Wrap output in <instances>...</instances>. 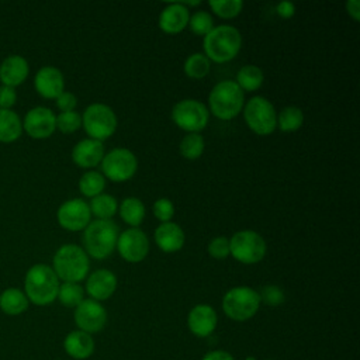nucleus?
<instances>
[{
	"label": "nucleus",
	"instance_id": "obj_1",
	"mask_svg": "<svg viewBox=\"0 0 360 360\" xmlns=\"http://www.w3.org/2000/svg\"><path fill=\"white\" fill-rule=\"evenodd\" d=\"M60 281L53 269L45 263L32 264L24 276V294L30 304L45 307L52 304L58 297Z\"/></svg>",
	"mask_w": 360,
	"mask_h": 360
},
{
	"label": "nucleus",
	"instance_id": "obj_2",
	"mask_svg": "<svg viewBox=\"0 0 360 360\" xmlns=\"http://www.w3.org/2000/svg\"><path fill=\"white\" fill-rule=\"evenodd\" d=\"M63 283H80L89 276L90 259L84 249L75 243H65L58 248L51 266Z\"/></svg>",
	"mask_w": 360,
	"mask_h": 360
},
{
	"label": "nucleus",
	"instance_id": "obj_3",
	"mask_svg": "<svg viewBox=\"0 0 360 360\" xmlns=\"http://www.w3.org/2000/svg\"><path fill=\"white\" fill-rule=\"evenodd\" d=\"M242 35L239 30L229 24L214 25V28L204 37V55L215 63H225L232 60L240 51Z\"/></svg>",
	"mask_w": 360,
	"mask_h": 360
},
{
	"label": "nucleus",
	"instance_id": "obj_4",
	"mask_svg": "<svg viewBox=\"0 0 360 360\" xmlns=\"http://www.w3.org/2000/svg\"><path fill=\"white\" fill-rule=\"evenodd\" d=\"M120 231L111 219H94L83 229V249L87 256L103 260L108 257L117 245Z\"/></svg>",
	"mask_w": 360,
	"mask_h": 360
},
{
	"label": "nucleus",
	"instance_id": "obj_5",
	"mask_svg": "<svg viewBox=\"0 0 360 360\" xmlns=\"http://www.w3.org/2000/svg\"><path fill=\"white\" fill-rule=\"evenodd\" d=\"M245 93L235 80L218 82L208 94V111L224 121L235 118L242 111Z\"/></svg>",
	"mask_w": 360,
	"mask_h": 360
},
{
	"label": "nucleus",
	"instance_id": "obj_6",
	"mask_svg": "<svg viewBox=\"0 0 360 360\" xmlns=\"http://www.w3.org/2000/svg\"><path fill=\"white\" fill-rule=\"evenodd\" d=\"M260 304L259 292L248 285L232 287L222 297V311L229 319L238 322L253 318Z\"/></svg>",
	"mask_w": 360,
	"mask_h": 360
},
{
	"label": "nucleus",
	"instance_id": "obj_7",
	"mask_svg": "<svg viewBox=\"0 0 360 360\" xmlns=\"http://www.w3.org/2000/svg\"><path fill=\"white\" fill-rule=\"evenodd\" d=\"M117 115L114 110L104 103H93L87 105L82 114V127L89 138L103 142L108 139L117 129Z\"/></svg>",
	"mask_w": 360,
	"mask_h": 360
},
{
	"label": "nucleus",
	"instance_id": "obj_8",
	"mask_svg": "<svg viewBox=\"0 0 360 360\" xmlns=\"http://www.w3.org/2000/svg\"><path fill=\"white\" fill-rule=\"evenodd\" d=\"M267 246L263 236L252 229L235 232L229 239V255L243 264H255L263 260Z\"/></svg>",
	"mask_w": 360,
	"mask_h": 360
},
{
	"label": "nucleus",
	"instance_id": "obj_9",
	"mask_svg": "<svg viewBox=\"0 0 360 360\" xmlns=\"http://www.w3.org/2000/svg\"><path fill=\"white\" fill-rule=\"evenodd\" d=\"M243 120L257 135H270L277 128V111L263 96H255L242 108Z\"/></svg>",
	"mask_w": 360,
	"mask_h": 360
},
{
	"label": "nucleus",
	"instance_id": "obj_10",
	"mask_svg": "<svg viewBox=\"0 0 360 360\" xmlns=\"http://www.w3.org/2000/svg\"><path fill=\"white\" fill-rule=\"evenodd\" d=\"M138 169V159L135 153L127 148H115L104 153L101 160V174L114 181L122 183L129 180Z\"/></svg>",
	"mask_w": 360,
	"mask_h": 360
},
{
	"label": "nucleus",
	"instance_id": "obj_11",
	"mask_svg": "<svg viewBox=\"0 0 360 360\" xmlns=\"http://www.w3.org/2000/svg\"><path fill=\"white\" fill-rule=\"evenodd\" d=\"M173 122L183 131L198 132L204 129L210 120V111L201 101L195 98H184L172 108Z\"/></svg>",
	"mask_w": 360,
	"mask_h": 360
},
{
	"label": "nucleus",
	"instance_id": "obj_12",
	"mask_svg": "<svg viewBox=\"0 0 360 360\" xmlns=\"http://www.w3.org/2000/svg\"><path fill=\"white\" fill-rule=\"evenodd\" d=\"M56 221L66 231H83L91 221L90 207L83 198H69L59 205Z\"/></svg>",
	"mask_w": 360,
	"mask_h": 360
},
{
	"label": "nucleus",
	"instance_id": "obj_13",
	"mask_svg": "<svg viewBox=\"0 0 360 360\" xmlns=\"http://www.w3.org/2000/svg\"><path fill=\"white\" fill-rule=\"evenodd\" d=\"M115 249L128 263H139L149 253V239L139 228H128L118 235Z\"/></svg>",
	"mask_w": 360,
	"mask_h": 360
},
{
	"label": "nucleus",
	"instance_id": "obj_14",
	"mask_svg": "<svg viewBox=\"0 0 360 360\" xmlns=\"http://www.w3.org/2000/svg\"><path fill=\"white\" fill-rule=\"evenodd\" d=\"M73 319L79 330L93 335L104 329L107 323V311L98 301L84 298L75 308Z\"/></svg>",
	"mask_w": 360,
	"mask_h": 360
},
{
	"label": "nucleus",
	"instance_id": "obj_15",
	"mask_svg": "<svg viewBox=\"0 0 360 360\" xmlns=\"http://www.w3.org/2000/svg\"><path fill=\"white\" fill-rule=\"evenodd\" d=\"M21 121L22 131L32 139H46L56 131V115L51 108L44 105L28 110Z\"/></svg>",
	"mask_w": 360,
	"mask_h": 360
},
{
	"label": "nucleus",
	"instance_id": "obj_16",
	"mask_svg": "<svg viewBox=\"0 0 360 360\" xmlns=\"http://www.w3.org/2000/svg\"><path fill=\"white\" fill-rule=\"evenodd\" d=\"M34 87L41 97L55 100L62 91H65L63 73L55 66H42L34 76Z\"/></svg>",
	"mask_w": 360,
	"mask_h": 360
},
{
	"label": "nucleus",
	"instance_id": "obj_17",
	"mask_svg": "<svg viewBox=\"0 0 360 360\" xmlns=\"http://www.w3.org/2000/svg\"><path fill=\"white\" fill-rule=\"evenodd\" d=\"M117 276L108 269H97L86 277L84 291L91 300L105 301L117 290Z\"/></svg>",
	"mask_w": 360,
	"mask_h": 360
},
{
	"label": "nucleus",
	"instance_id": "obj_18",
	"mask_svg": "<svg viewBox=\"0 0 360 360\" xmlns=\"http://www.w3.org/2000/svg\"><path fill=\"white\" fill-rule=\"evenodd\" d=\"M218 323L215 309L208 304L194 305L187 315V328L197 338L210 336Z\"/></svg>",
	"mask_w": 360,
	"mask_h": 360
},
{
	"label": "nucleus",
	"instance_id": "obj_19",
	"mask_svg": "<svg viewBox=\"0 0 360 360\" xmlns=\"http://www.w3.org/2000/svg\"><path fill=\"white\" fill-rule=\"evenodd\" d=\"M190 18L188 8L181 1H173L166 4L158 18L159 28L166 34H179L183 31Z\"/></svg>",
	"mask_w": 360,
	"mask_h": 360
},
{
	"label": "nucleus",
	"instance_id": "obj_20",
	"mask_svg": "<svg viewBox=\"0 0 360 360\" xmlns=\"http://www.w3.org/2000/svg\"><path fill=\"white\" fill-rule=\"evenodd\" d=\"M30 75L28 60L21 55H8L0 63V83L8 87L22 84Z\"/></svg>",
	"mask_w": 360,
	"mask_h": 360
},
{
	"label": "nucleus",
	"instance_id": "obj_21",
	"mask_svg": "<svg viewBox=\"0 0 360 360\" xmlns=\"http://www.w3.org/2000/svg\"><path fill=\"white\" fill-rule=\"evenodd\" d=\"M104 158V145L100 141L86 138L79 141L72 149V160L83 169H91L101 163Z\"/></svg>",
	"mask_w": 360,
	"mask_h": 360
},
{
	"label": "nucleus",
	"instance_id": "obj_22",
	"mask_svg": "<svg viewBox=\"0 0 360 360\" xmlns=\"http://www.w3.org/2000/svg\"><path fill=\"white\" fill-rule=\"evenodd\" d=\"M155 242L158 248L165 252V253H174L179 252L186 240L184 231L181 229L180 225H177L173 221L169 222H162L158 225L153 233Z\"/></svg>",
	"mask_w": 360,
	"mask_h": 360
},
{
	"label": "nucleus",
	"instance_id": "obj_23",
	"mask_svg": "<svg viewBox=\"0 0 360 360\" xmlns=\"http://www.w3.org/2000/svg\"><path fill=\"white\" fill-rule=\"evenodd\" d=\"M63 349L75 360H86L94 353V339L91 335L75 329L63 339Z\"/></svg>",
	"mask_w": 360,
	"mask_h": 360
},
{
	"label": "nucleus",
	"instance_id": "obj_24",
	"mask_svg": "<svg viewBox=\"0 0 360 360\" xmlns=\"http://www.w3.org/2000/svg\"><path fill=\"white\" fill-rule=\"evenodd\" d=\"M30 307V301L24 291L17 287H8L0 292V309L8 316L24 314Z\"/></svg>",
	"mask_w": 360,
	"mask_h": 360
},
{
	"label": "nucleus",
	"instance_id": "obj_25",
	"mask_svg": "<svg viewBox=\"0 0 360 360\" xmlns=\"http://www.w3.org/2000/svg\"><path fill=\"white\" fill-rule=\"evenodd\" d=\"M22 134L21 117L14 110H0V142L11 143Z\"/></svg>",
	"mask_w": 360,
	"mask_h": 360
},
{
	"label": "nucleus",
	"instance_id": "obj_26",
	"mask_svg": "<svg viewBox=\"0 0 360 360\" xmlns=\"http://www.w3.org/2000/svg\"><path fill=\"white\" fill-rule=\"evenodd\" d=\"M121 219L131 228H138L145 218V205L136 197H127L118 205Z\"/></svg>",
	"mask_w": 360,
	"mask_h": 360
},
{
	"label": "nucleus",
	"instance_id": "obj_27",
	"mask_svg": "<svg viewBox=\"0 0 360 360\" xmlns=\"http://www.w3.org/2000/svg\"><path fill=\"white\" fill-rule=\"evenodd\" d=\"M264 80L262 69L256 65H245L236 73L235 83L242 89V91H255L257 90Z\"/></svg>",
	"mask_w": 360,
	"mask_h": 360
},
{
	"label": "nucleus",
	"instance_id": "obj_28",
	"mask_svg": "<svg viewBox=\"0 0 360 360\" xmlns=\"http://www.w3.org/2000/svg\"><path fill=\"white\" fill-rule=\"evenodd\" d=\"M89 207L91 215H94L96 219H111L118 211V201L111 194L101 193L91 198Z\"/></svg>",
	"mask_w": 360,
	"mask_h": 360
},
{
	"label": "nucleus",
	"instance_id": "obj_29",
	"mask_svg": "<svg viewBox=\"0 0 360 360\" xmlns=\"http://www.w3.org/2000/svg\"><path fill=\"white\" fill-rule=\"evenodd\" d=\"M304 124V112L297 105H287L277 114V128L283 132H294Z\"/></svg>",
	"mask_w": 360,
	"mask_h": 360
},
{
	"label": "nucleus",
	"instance_id": "obj_30",
	"mask_svg": "<svg viewBox=\"0 0 360 360\" xmlns=\"http://www.w3.org/2000/svg\"><path fill=\"white\" fill-rule=\"evenodd\" d=\"M105 187V177L101 172L87 170L79 179V190L84 197L93 198L103 193Z\"/></svg>",
	"mask_w": 360,
	"mask_h": 360
},
{
	"label": "nucleus",
	"instance_id": "obj_31",
	"mask_svg": "<svg viewBox=\"0 0 360 360\" xmlns=\"http://www.w3.org/2000/svg\"><path fill=\"white\" fill-rule=\"evenodd\" d=\"M183 69L187 77L202 79L211 70V60L202 52H195L187 56V59L184 60Z\"/></svg>",
	"mask_w": 360,
	"mask_h": 360
},
{
	"label": "nucleus",
	"instance_id": "obj_32",
	"mask_svg": "<svg viewBox=\"0 0 360 360\" xmlns=\"http://www.w3.org/2000/svg\"><path fill=\"white\" fill-rule=\"evenodd\" d=\"M56 300L63 307L75 309L84 300V288L80 283H60Z\"/></svg>",
	"mask_w": 360,
	"mask_h": 360
},
{
	"label": "nucleus",
	"instance_id": "obj_33",
	"mask_svg": "<svg viewBox=\"0 0 360 360\" xmlns=\"http://www.w3.org/2000/svg\"><path fill=\"white\" fill-rule=\"evenodd\" d=\"M204 148H205L204 138L198 132H190L184 135L179 145L180 155L188 160L198 159L202 155Z\"/></svg>",
	"mask_w": 360,
	"mask_h": 360
},
{
	"label": "nucleus",
	"instance_id": "obj_34",
	"mask_svg": "<svg viewBox=\"0 0 360 360\" xmlns=\"http://www.w3.org/2000/svg\"><path fill=\"white\" fill-rule=\"evenodd\" d=\"M187 25L193 34L205 37L214 28V18L208 11L198 10V11H194L193 14H190Z\"/></svg>",
	"mask_w": 360,
	"mask_h": 360
},
{
	"label": "nucleus",
	"instance_id": "obj_35",
	"mask_svg": "<svg viewBox=\"0 0 360 360\" xmlns=\"http://www.w3.org/2000/svg\"><path fill=\"white\" fill-rule=\"evenodd\" d=\"M208 4L214 14L225 20L239 15V13L243 8L242 0H210Z\"/></svg>",
	"mask_w": 360,
	"mask_h": 360
},
{
	"label": "nucleus",
	"instance_id": "obj_36",
	"mask_svg": "<svg viewBox=\"0 0 360 360\" xmlns=\"http://www.w3.org/2000/svg\"><path fill=\"white\" fill-rule=\"evenodd\" d=\"M82 127V115L75 111L59 112L56 115V129L62 134H73Z\"/></svg>",
	"mask_w": 360,
	"mask_h": 360
},
{
	"label": "nucleus",
	"instance_id": "obj_37",
	"mask_svg": "<svg viewBox=\"0 0 360 360\" xmlns=\"http://www.w3.org/2000/svg\"><path fill=\"white\" fill-rule=\"evenodd\" d=\"M257 292L260 297V302H263L269 307H277L285 301L284 291L278 285H274V284H267V285L262 287V290Z\"/></svg>",
	"mask_w": 360,
	"mask_h": 360
},
{
	"label": "nucleus",
	"instance_id": "obj_38",
	"mask_svg": "<svg viewBox=\"0 0 360 360\" xmlns=\"http://www.w3.org/2000/svg\"><path fill=\"white\" fill-rule=\"evenodd\" d=\"M152 211L156 219H159L160 222H169L174 215V205L169 198L163 197V198H158L153 202Z\"/></svg>",
	"mask_w": 360,
	"mask_h": 360
},
{
	"label": "nucleus",
	"instance_id": "obj_39",
	"mask_svg": "<svg viewBox=\"0 0 360 360\" xmlns=\"http://www.w3.org/2000/svg\"><path fill=\"white\" fill-rule=\"evenodd\" d=\"M208 255L214 259H225L229 256V239L225 236H215L208 242Z\"/></svg>",
	"mask_w": 360,
	"mask_h": 360
},
{
	"label": "nucleus",
	"instance_id": "obj_40",
	"mask_svg": "<svg viewBox=\"0 0 360 360\" xmlns=\"http://www.w3.org/2000/svg\"><path fill=\"white\" fill-rule=\"evenodd\" d=\"M55 104L59 108L60 112H66V111H75L76 105H77V98L73 93L70 91H62L56 98H55Z\"/></svg>",
	"mask_w": 360,
	"mask_h": 360
},
{
	"label": "nucleus",
	"instance_id": "obj_41",
	"mask_svg": "<svg viewBox=\"0 0 360 360\" xmlns=\"http://www.w3.org/2000/svg\"><path fill=\"white\" fill-rule=\"evenodd\" d=\"M17 101V91L14 87L0 84V110H13Z\"/></svg>",
	"mask_w": 360,
	"mask_h": 360
},
{
	"label": "nucleus",
	"instance_id": "obj_42",
	"mask_svg": "<svg viewBox=\"0 0 360 360\" xmlns=\"http://www.w3.org/2000/svg\"><path fill=\"white\" fill-rule=\"evenodd\" d=\"M276 13L281 18H291L295 13V6L291 1H281L276 6Z\"/></svg>",
	"mask_w": 360,
	"mask_h": 360
},
{
	"label": "nucleus",
	"instance_id": "obj_43",
	"mask_svg": "<svg viewBox=\"0 0 360 360\" xmlns=\"http://www.w3.org/2000/svg\"><path fill=\"white\" fill-rule=\"evenodd\" d=\"M201 360H235V357L229 352L218 349V350H211L205 353Z\"/></svg>",
	"mask_w": 360,
	"mask_h": 360
},
{
	"label": "nucleus",
	"instance_id": "obj_44",
	"mask_svg": "<svg viewBox=\"0 0 360 360\" xmlns=\"http://www.w3.org/2000/svg\"><path fill=\"white\" fill-rule=\"evenodd\" d=\"M345 6H346L347 14H349L353 20L359 21V18H360V1H359V0H349V1H346Z\"/></svg>",
	"mask_w": 360,
	"mask_h": 360
},
{
	"label": "nucleus",
	"instance_id": "obj_45",
	"mask_svg": "<svg viewBox=\"0 0 360 360\" xmlns=\"http://www.w3.org/2000/svg\"><path fill=\"white\" fill-rule=\"evenodd\" d=\"M246 360H256V359H255V357H248Z\"/></svg>",
	"mask_w": 360,
	"mask_h": 360
},
{
	"label": "nucleus",
	"instance_id": "obj_46",
	"mask_svg": "<svg viewBox=\"0 0 360 360\" xmlns=\"http://www.w3.org/2000/svg\"><path fill=\"white\" fill-rule=\"evenodd\" d=\"M267 360H271V359H267Z\"/></svg>",
	"mask_w": 360,
	"mask_h": 360
}]
</instances>
